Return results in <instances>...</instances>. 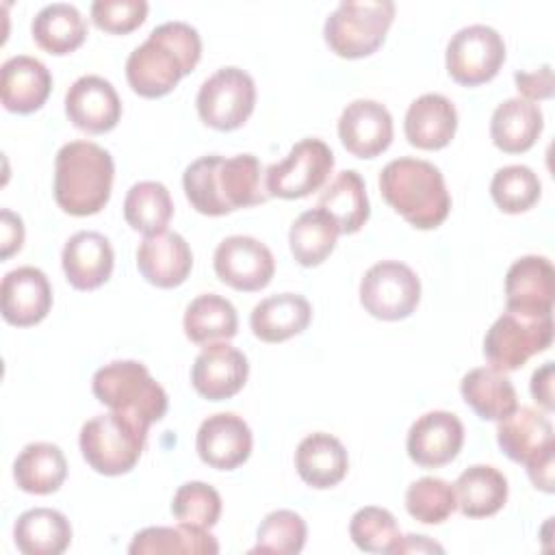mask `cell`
<instances>
[{
  "instance_id": "cell-1",
  "label": "cell",
  "mask_w": 555,
  "mask_h": 555,
  "mask_svg": "<svg viewBox=\"0 0 555 555\" xmlns=\"http://www.w3.org/2000/svg\"><path fill=\"white\" fill-rule=\"evenodd\" d=\"M182 186L191 206L208 217L256 206L269 197L260 160L254 154L202 156L184 169Z\"/></svg>"
},
{
  "instance_id": "cell-2",
  "label": "cell",
  "mask_w": 555,
  "mask_h": 555,
  "mask_svg": "<svg viewBox=\"0 0 555 555\" xmlns=\"http://www.w3.org/2000/svg\"><path fill=\"white\" fill-rule=\"evenodd\" d=\"M199 56V33L186 22H165L130 52L126 61L128 85L141 98H163L195 69Z\"/></svg>"
},
{
  "instance_id": "cell-3",
  "label": "cell",
  "mask_w": 555,
  "mask_h": 555,
  "mask_svg": "<svg viewBox=\"0 0 555 555\" xmlns=\"http://www.w3.org/2000/svg\"><path fill=\"white\" fill-rule=\"evenodd\" d=\"M386 204L418 230L438 228L449 210L451 195L440 169L423 158H395L379 173Z\"/></svg>"
},
{
  "instance_id": "cell-4",
  "label": "cell",
  "mask_w": 555,
  "mask_h": 555,
  "mask_svg": "<svg viewBox=\"0 0 555 555\" xmlns=\"http://www.w3.org/2000/svg\"><path fill=\"white\" fill-rule=\"evenodd\" d=\"M115 165L113 156L91 141H69L56 152L54 199L74 215L100 212L111 197Z\"/></svg>"
},
{
  "instance_id": "cell-5",
  "label": "cell",
  "mask_w": 555,
  "mask_h": 555,
  "mask_svg": "<svg viewBox=\"0 0 555 555\" xmlns=\"http://www.w3.org/2000/svg\"><path fill=\"white\" fill-rule=\"evenodd\" d=\"M93 395L115 412H124L143 425L160 421L169 399L165 388L137 360H115L100 366L91 379Z\"/></svg>"
},
{
  "instance_id": "cell-6",
  "label": "cell",
  "mask_w": 555,
  "mask_h": 555,
  "mask_svg": "<svg viewBox=\"0 0 555 555\" xmlns=\"http://www.w3.org/2000/svg\"><path fill=\"white\" fill-rule=\"evenodd\" d=\"M147 429V425L124 412L98 414L80 429L82 457L100 475L130 473L143 453Z\"/></svg>"
},
{
  "instance_id": "cell-7",
  "label": "cell",
  "mask_w": 555,
  "mask_h": 555,
  "mask_svg": "<svg viewBox=\"0 0 555 555\" xmlns=\"http://www.w3.org/2000/svg\"><path fill=\"white\" fill-rule=\"evenodd\" d=\"M392 17L390 0H343L325 20L323 37L334 54L362 59L384 43Z\"/></svg>"
},
{
  "instance_id": "cell-8",
  "label": "cell",
  "mask_w": 555,
  "mask_h": 555,
  "mask_svg": "<svg viewBox=\"0 0 555 555\" xmlns=\"http://www.w3.org/2000/svg\"><path fill=\"white\" fill-rule=\"evenodd\" d=\"M553 314H522L505 310L486 332L483 356L496 371H516L535 353L551 347Z\"/></svg>"
},
{
  "instance_id": "cell-9",
  "label": "cell",
  "mask_w": 555,
  "mask_h": 555,
  "mask_svg": "<svg viewBox=\"0 0 555 555\" xmlns=\"http://www.w3.org/2000/svg\"><path fill=\"white\" fill-rule=\"evenodd\" d=\"M199 119L215 130L241 128L256 104L254 78L241 67H221L197 91Z\"/></svg>"
},
{
  "instance_id": "cell-10",
  "label": "cell",
  "mask_w": 555,
  "mask_h": 555,
  "mask_svg": "<svg viewBox=\"0 0 555 555\" xmlns=\"http://www.w3.org/2000/svg\"><path fill=\"white\" fill-rule=\"evenodd\" d=\"M334 169V154L321 139H301L286 158L264 171L267 193L282 199H299L319 191Z\"/></svg>"
},
{
  "instance_id": "cell-11",
  "label": "cell",
  "mask_w": 555,
  "mask_h": 555,
  "mask_svg": "<svg viewBox=\"0 0 555 555\" xmlns=\"http://www.w3.org/2000/svg\"><path fill=\"white\" fill-rule=\"evenodd\" d=\"M418 301L421 280L399 260L375 262L360 282V304L375 319H405L416 310Z\"/></svg>"
},
{
  "instance_id": "cell-12",
  "label": "cell",
  "mask_w": 555,
  "mask_h": 555,
  "mask_svg": "<svg viewBox=\"0 0 555 555\" xmlns=\"http://www.w3.org/2000/svg\"><path fill=\"white\" fill-rule=\"evenodd\" d=\"M505 61L503 37L486 24H470L460 28L447 43V72L464 85L477 87L492 80Z\"/></svg>"
},
{
  "instance_id": "cell-13",
  "label": "cell",
  "mask_w": 555,
  "mask_h": 555,
  "mask_svg": "<svg viewBox=\"0 0 555 555\" xmlns=\"http://www.w3.org/2000/svg\"><path fill=\"white\" fill-rule=\"evenodd\" d=\"M217 278L236 291H260L275 273L271 249L254 236L234 234L223 238L212 256Z\"/></svg>"
},
{
  "instance_id": "cell-14",
  "label": "cell",
  "mask_w": 555,
  "mask_h": 555,
  "mask_svg": "<svg viewBox=\"0 0 555 555\" xmlns=\"http://www.w3.org/2000/svg\"><path fill=\"white\" fill-rule=\"evenodd\" d=\"M249 375V364L243 351L223 343L204 345L197 353L191 382L193 388L208 401H223L243 390Z\"/></svg>"
},
{
  "instance_id": "cell-15",
  "label": "cell",
  "mask_w": 555,
  "mask_h": 555,
  "mask_svg": "<svg viewBox=\"0 0 555 555\" xmlns=\"http://www.w3.org/2000/svg\"><path fill=\"white\" fill-rule=\"evenodd\" d=\"M65 113L78 130L102 134L117 126L121 117V100L106 78L87 74L74 80L67 89Z\"/></svg>"
},
{
  "instance_id": "cell-16",
  "label": "cell",
  "mask_w": 555,
  "mask_h": 555,
  "mask_svg": "<svg viewBox=\"0 0 555 555\" xmlns=\"http://www.w3.org/2000/svg\"><path fill=\"white\" fill-rule=\"evenodd\" d=\"M251 429L232 412H219L202 421L195 438L197 455L217 470H234L245 464L251 453Z\"/></svg>"
},
{
  "instance_id": "cell-17",
  "label": "cell",
  "mask_w": 555,
  "mask_h": 555,
  "mask_svg": "<svg viewBox=\"0 0 555 555\" xmlns=\"http://www.w3.org/2000/svg\"><path fill=\"white\" fill-rule=\"evenodd\" d=\"M464 444L462 421L447 410H434L418 416L408 431V455L425 468H438L457 457Z\"/></svg>"
},
{
  "instance_id": "cell-18",
  "label": "cell",
  "mask_w": 555,
  "mask_h": 555,
  "mask_svg": "<svg viewBox=\"0 0 555 555\" xmlns=\"http://www.w3.org/2000/svg\"><path fill=\"white\" fill-rule=\"evenodd\" d=\"M2 317L17 327H30L43 321L52 308V286L37 267H17L0 284Z\"/></svg>"
},
{
  "instance_id": "cell-19",
  "label": "cell",
  "mask_w": 555,
  "mask_h": 555,
  "mask_svg": "<svg viewBox=\"0 0 555 555\" xmlns=\"http://www.w3.org/2000/svg\"><path fill=\"white\" fill-rule=\"evenodd\" d=\"M338 137L358 158H375L392 143V117L375 100H353L338 119Z\"/></svg>"
},
{
  "instance_id": "cell-20",
  "label": "cell",
  "mask_w": 555,
  "mask_h": 555,
  "mask_svg": "<svg viewBox=\"0 0 555 555\" xmlns=\"http://www.w3.org/2000/svg\"><path fill=\"white\" fill-rule=\"evenodd\" d=\"M555 295V271L544 256H522L505 273L507 310L522 314H551Z\"/></svg>"
},
{
  "instance_id": "cell-21",
  "label": "cell",
  "mask_w": 555,
  "mask_h": 555,
  "mask_svg": "<svg viewBox=\"0 0 555 555\" xmlns=\"http://www.w3.org/2000/svg\"><path fill=\"white\" fill-rule=\"evenodd\" d=\"M137 269L150 284L158 288H176L189 278L193 269V254L178 232L163 230L147 234L139 243Z\"/></svg>"
},
{
  "instance_id": "cell-22",
  "label": "cell",
  "mask_w": 555,
  "mask_h": 555,
  "mask_svg": "<svg viewBox=\"0 0 555 555\" xmlns=\"http://www.w3.org/2000/svg\"><path fill=\"white\" fill-rule=\"evenodd\" d=\"M496 442L512 462L525 466L544 453L555 451V436L548 416L527 405L516 408L499 421Z\"/></svg>"
},
{
  "instance_id": "cell-23",
  "label": "cell",
  "mask_w": 555,
  "mask_h": 555,
  "mask_svg": "<svg viewBox=\"0 0 555 555\" xmlns=\"http://www.w3.org/2000/svg\"><path fill=\"white\" fill-rule=\"evenodd\" d=\"M61 264L67 282L74 288L93 291L111 278L115 254L104 234L82 230L67 238L61 254Z\"/></svg>"
},
{
  "instance_id": "cell-24",
  "label": "cell",
  "mask_w": 555,
  "mask_h": 555,
  "mask_svg": "<svg viewBox=\"0 0 555 555\" xmlns=\"http://www.w3.org/2000/svg\"><path fill=\"white\" fill-rule=\"evenodd\" d=\"M52 89L48 67L28 54L11 56L0 69V98L7 111L28 115L39 111Z\"/></svg>"
},
{
  "instance_id": "cell-25",
  "label": "cell",
  "mask_w": 555,
  "mask_h": 555,
  "mask_svg": "<svg viewBox=\"0 0 555 555\" xmlns=\"http://www.w3.org/2000/svg\"><path fill=\"white\" fill-rule=\"evenodd\" d=\"M405 139L418 150H440L457 130V111L442 93H423L405 113Z\"/></svg>"
},
{
  "instance_id": "cell-26",
  "label": "cell",
  "mask_w": 555,
  "mask_h": 555,
  "mask_svg": "<svg viewBox=\"0 0 555 555\" xmlns=\"http://www.w3.org/2000/svg\"><path fill=\"white\" fill-rule=\"evenodd\" d=\"M312 317L310 301L297 293H278L258 301L249 314V325L262 343H284L301 334Z\"/></svg>"
},
{
  "instance_id": "cell-27",
  "label": "cell",
  "mask_w": 555,
  "mask_h": 555,
  "mask_svg": "<svg viewBox=\"0 0 555 555\" xmlns=\"http://www.w3.org/2000/svg\"><path fill=\"white\" fill-rule=\"evenodd\" d=\"M295 468L304 483L317 490L340 483L349 468L347 449L343 442L325 431L306 436L295 451Z\"/></svg>"
},
{
  "instance_id": "cell-28",
  "label": "cell",
  "mask_w": 555,
  "mask_h": 555,
  "mask_svg": "<svg viewBox=\"0 0 555 555\" xmlns=\"http://www.w3.org/2000/svg\"><path fill=\"white\" fill-rule=\"evenodd\" d=\"M544 126L538 104L525 98H509L501 102L490 119L492 143L505 154H520L533 147Z\"/></svg>"
},
{
  "instance_id": "cell-29",
  "label": "cell",
  "mask_w": 555,
  "mask_h": 555,
  "mask_svg": "<svg viewBox=\"0 0 555 555\" xmlns=\"http://www.w3.org/2000/svg\"><path fill=\"white\" fill-rule=\"evenodd\" d=\"M460 392L470 410L483 421H501L518 408L512 379L492 366H477L460 382Z\"/></svg>"
},
{
  "instance_id": "cell-30",
  "label": "cell",
  "mask_w": 555,
  "mask_h": 555,
  "mask_svg": "<svg viewBox=\"0 0 555 555\" xmlns=\"http://www.w3.org/2000/svg\"><path fill=\"white\" fill-rule=\"evenodd\" d=\"M13 540L24 555H61L72 542V525L52 507H33L17 516Z\"/></svg>"
},
{
  "instance_id": "cell-31",
  "label": "cell",
  "mask_w": 555,
  "mask_h": 555,
  "mask_svg": "<svg viewBox=\"0 0 555 555\" xmlns=\"http://www.w3.org/2000/svg\"><path fill=\"white\" fill-rule=\"evenodd\" d=\"M457 509L468 518H486L496 514L507 501V479L490 464L468 466L453 483Z\"/></svg>"
},
{
  "instance_id": "cell-32",
  "label": "cell",
  "mask_w": 555,
  "mask_h": 555,
  "mask_svg": "<svg viewBox=\"0 0 555 555\" xmlns=\"http://www.w3.org/2000/svg\"><path fill=\"white\" fill-rule=\"evenodd\" d=\"M67 477V460L52 442L26 444L13 462V479L28 494H52Z\"/></svg>"
},
{
  "instance_id": "cell-33",
  "label": "cell",
  "mask_w": 555,
  "mask_h": 555,
  "mask_svg": "<svg viewBox=\"0 0 555 555\" xmlns=\"http://www.w3.org/2000/svg\"><path fill=\"white\" fill-rule=\"evenodd\" d=\"M35 43L56 56L69 54L87 39V22L69 2H52L37 11L30 24Z\"/></svg>"
},
{
  "instance_id": "cell-34",
  "label": "cell",
  "mask_w": 555,
  "mask_h": 555,
  "mask_svg": "<svg viewBox=\"0 0 555 555\" xmlns=\"http://www.w3.org/2000/svg\"><path fill=\"white\" fill-rule=\"evenodd\" d=\"M317 208H323L338 225L340 234H356L369 221L371 206L364 180L358 171H340L319 195Z\"/></svg>"
},
{
  "instance_id": "cell-35",
  "label": "cell",
  "mask_w": 555,
  "mask_h": 555,
  "mask_svg": "<svg viewBox=\"0 0 555 555\" xmlns=\"http://www.w3.org/2000/svg\"><path fill=\"white\" fill-rule=\"evenodd\" d=\"M184 334L191 343L210 345L223 343L236 336L238 314L236 308L221 295L204 293L197 295L184 312Z\"/></svg>"
},
{
  "instance_id": "cell-36",
  "label": "cell",
  "mask_w": 555,
  "mask_h": 555,
  "mask_svg": "<svg viewBox=\"0 0 555 555\" xmlns=\"http://www.w3.org/2000/svg\"><path fill=\"white\" fill-rule=\"evenodd\" d=\"M130 555H160V553H189V555H215L219 544L208 529L178 522L176 527H145L134 533Z\"/></svg>"
},
{
  "instance_id": "cell-37",
  "label": "cell",
  "mask_w": 555,
  "mask_h": 555,
  "mask_svg": "<svg viewBox=\"0 0 555 555\" xmlns=\"http://www.w3.org/2000/svg\"><path fill=\"white\" fill-rule=\"evenodd\" d=\"M340 230L323 208L304 210L288 230L291 254L301 267L321 264L336 247Z\"/></svg>"
},
{
  "instance_id": "cell-38",
  "label": "cell",
  "mask_w": 555,
  "mask_h": 555,
  "mask_svg": "<svg viewBox=\"0 0 555 555\" xmlns=\"http://www.w3.org/2000/svg\"><path fill=\"white\" fill-rule=\"evenodd\" d=\"M173 215V202L165 184L154 180L137 182L128 189L124 199V217L137 232L156 234L167 230Z\"/></svg>"
},
{
  "instance_id": "cell-39",
  "label": "cell",
  "mask_w": 555,
  "mask_h": 555,
  "mask_svg": "<svg viewBox=\"0 0 555 555\" xmlns=\"http://www.w3.org/2000/svg\"><path fill=\"white\" fill-rule=\"evenodd\" d=\"M540 178L527 165L501 167L490 182V195L494 204L509 215L529 210L540 199Z\"/></svg>"
},
{
  "instance_id": "cell-40",
  "label": "cell",
  "mask_w": 555,
  "mask_h": 555,
  "mask_svg": "<svg viewBox=\"0 0 555 555\" xmlns=\"http://www.w3.org/2000/svg\"><path fill=\"white\" fill-rule=\"evenodd\" d=\"M457 507L455 490L440 477H421L405 490L408 514L423 525L444 522Z\"/></svg>"
},
{
  "instance_id": "cell-41",
  "label": "cell",
  "mask_w": 555,
  "mask_h": 555,
  "mask_svg": "<svg viewBox=\"0 0 555 555\" xmlns=\"http://www.w3.org/2000/svg\"><path fill=\"white\" fill-rule=\"evenodd\" d=\"M349 535L360 551L366 553H395L401 531L395 516L375 505L360 507L349 522Z\"/></svg>"
},
{
  "instance_id": "cell-42",
  "label": "cell",
  "mask_w": 555,
  "mask_h": 555,
  "mask_svg": "<svg viewBox=\"0 0 555 555\" xmlns=\"http://www.w3.org/2000/svg\"><path fill=\"white\" fill-rule=\"evenodd\" d=\"M308 535L306 520L293 509H275L258 527L251 553L295 555L304 548Z\"/></svg>"
},
{
  "instance_id": "cell-43",
  "label": "cell",
  "mask_w": 555,
  "mask_h": 555,
  "mask_svg": "<svg viewBox=\"0 0 555 555\" xmlns=\"http://www.w3.org/2000/svg\"><path fill=\"white\" fill-rule=\"evenodd\" d=\"M171 514L178 522L210 529L221 516V496L204 481H186L173 494Z\"/></svg>"
},
{
  "instance_id": "cell-44",
  "label": "cell",
  "mask_w": 555,
  "mask_h": 555,
  "mask_svg": "<svg viewBox=\"0 0 555 555\" xmlns=\"http://www.w3.org/2000/svg\"><path fill=\"white\" fill-rule=\"evenodd\" d=\"M145 0H95L91 4L93 24L113 35H126L145 22Z\"/></svg>"
},
{
  "instance_id": "cell-45",
  "label": "cell",
  "mask_w": 555,
  "mask_h": 555,
  "mask_svg": "<svg viewBox=\"0 0 555 555\" xmlns=\"http://www.w3.org/2000/svg\"><path fill=\"white\" fill-rule=\"evenodd\" d=\"M516 89L525 100H544L553 95V72L551 65L540 67L538 72H516Z\"/></svg>"
},
{
  "instance_id": "cell-46",
  "label": "cell",
  "mask_w": 555,
  "mask_h": 555,
  "mask_svg": "<svg viewBox=\"0 0 555 555\" xmlns=\"http://www.w3.org/2000/svg\"><path fill=\"white\" fill-rule=\"evenodd\" d=\"M0 230H2V238H0L2 251H0V256H2V260H7L15 251H20V247L24 243L22 217L11 212L9 208H2V212H0Z\"/></svg>"
},
{
  "instance_id": "cell-47",
  "label": "cell",
  "mask_w": 555,
  "mask_h": 555,
  "mask_svg": "<svg viewBox=\"0 0 555 555\" xmlns=\"http://www.w3.org/2000/svg\"><path fill=\"white\" fill-rule=\"evenodd\" d=\"M531 395L544 410H553V362H544L531 375Z\"/></svg>"
},
{
  "instance_id": "cell-48",
  "label": "cell",
  "mask_w": 555,
  "mask_h": 555,
  "mask_svg": "<svg viewBox=\"0 0 555 555\" xmlns=\"http://www.w3.org/2000/svg\"><path fill=\"white\" fill-rule=\"evenodd\" d=\"M553 462H555V451L544 453L542 457L527 464V475L531 483L548 494L553 492Z\"/></svg>"
},
{
  "instance_id": "cell-49",
  "label": "cell",
  "mask_w": 555,
  "mask_h": 555,
  "mask_svg": "<svg viewBox=\"0 0 555 555\" xmlns=\"http://www.w3.org/2000/svg\"><path fill=\"white\" fill-rule=\"evenodd\" d=\"M418 553V551H438V553H442L444 548L440 546V544H436V542H431V540H427V535H401V540H399V544H397V548H395V553Z\"/></svg>"
}]
</instances>
